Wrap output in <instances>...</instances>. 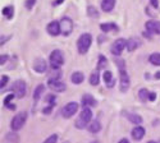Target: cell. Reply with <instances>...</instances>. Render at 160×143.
<instances>
[{"mask_svg": "<svg viewBox=\"0 0 160 143\" xmlns=\"http://www.w3.org/2000/svg\"><path fill=\"white\" fill-rule=\"evenodd\" d=\"M45 92V86L44 84H38L36 88H35V92H33V100L35 101H38L40 97L42 96V93Z\"/></svg>", "mask_w": 160, "mask_h": 143, "instance_id": "cb8c5ba5", "label": "cell"}, {"mask_svg": "<svg viewBox=\"0 0 160 143\" xmlns=\"http://www.w3.org/2000/svg\"><path fill=\"white\" fill-rule=\"evenodd\" d=\"M46 31H48V33L50 35V36H59L60 33H62V31H60V23H59V21H52V22H50L48 26H46Z\"/></svg>", "mask_w": 160, "mask_h": 143, "instance_id": "7c38bea8", "label": "cell"}, {"mask_svg": "<svg viewBox=\"0 0 160 143\" xmlns=\"http://www.w3.org/2000/svg\"><path fill=\"white\" fill-rule=\"evenodd\" d=\"M92 44V36L90 33H82L77 40V50L79 54H86Z\"/></svg>", "mask_w": 160, "mask_h": 143, "instance_id": "3957f363", "label": "cell"}, {"mask_svg": "<svg viewBox=\"0 0 160 143\" xmlns=\"http://www.w3.org/2000/svg\"><path fill=\"white\" fill-rule=\"evenodd\" d=\"M132 138L135 139V141H141L143 137H145V134H146V131H145V128L143 126H141V124L140 125H137V126H135L132 129Z\"/></svg>", "mask_w": 160, "mask_h": 143, "instance_id": "2e32d148", "label": "cell"}, {"mask_svg": "<svg viewBox=\"0 0 160 143\" xmlns=\"http://www.w3.org/2000/svg\"><path fill=\"white\" fill-rule=\"evenodd\" d=\"M48 86L51 91H54V92H64V91L67 89L65 83L62 82L60 79H57V78H49Z\"/></svg>", "mask_w": 160, "mask_h": 143, "instance_id": "30bf717a", "label": "cell"}, {"mask_svg": "<svg viewBox=\"0 0 160 143\" xmlns=\"http://www.w3.org/2000/svg\"><path fill=\"white\" fill-rule=\"evenodd\" d=\"M78 107H79L78 102L72 101V102H69V103H67V105L62 109V116H63L64 119H69V118H72V116L78 111Z\"/></svg>", "mask_w": 160, "mask_h": 143, "instance_id": "52a82bcc", "label": "cell"}, {"mask_svg": "<svg viewBox=\"0 0 160 143\" xmlns=\"http://www.w3.org/2000/svg\"><path fill=\"white\" fill-rule=\"evenodd\" d=\"M52 107H54L52 105H49V106H46L45 109H42V112H44L45 115H48V114H50V112L52 111Z\"/></svg>", "mask_w": 160, "mask_h": 143, "instance_id": "d590c367", "label": "cell"}, {"mask_svg": "<svg viewBox=\"0 0 160 143\" xmlns=\"http://www.w3.org/2000/svg\"><path fill=\"white\" fill-rule=\"evenodd\" d=\"M115 7V0H101V9L105 13H109Z\"/></svg>", "mask_w": 160, "mask_h": 143, "instance_id": "d6986e66", "label": "cell"}, {"mask_svg": "<svg viewBox=\"0 0 160 143\" xmlns=\"http://www.w3.org/2000/svg\"><path fill=\"white\" fill-rule=\"evenodd\" d=\"M91 120H92V110H91V107H83L82 111L79 112L78 119L74 123V126L77 129H85V128L88 126Z\"/></svg>", "mask_w": 160, "mask_h": 143, "instance_id": "7a4b0ae2", "label": "cell"}, {"mask_svg": "<svg viewBox=\"0 0 160 143\" xmlns=\"http://www.w3.org/2000/svg\"><path fill=\"white\" fill-rule=\"evenodd\" d=\"M155 77H156V78H160V72H159V73H156V75H155Z\"/></svg>", "mask_w": 160, "mask_h": 143, "instance_id": "b9f144b4", "label": "cell"}, {"mask_svg": "<svg viewBox=\"0 0 160 143\" xmlns=\"http://www.w3.org/2000/svg\"><path fill=\"white\" fill-rule=\"evenodd\" d=\"M87 14L91 18H96V17H99V12H98V9L95 7H88L87 8Z\"/></svg>", "mask_w": 160, "mask_h": 143, "instance_id": "f546056e", "label": "cell"}, {"mask_svg": "<svg viewBox=\"0 0 160 143\" xmlns=\"http://www.w3.org/2000/svg\"><path fill=\"white\" fill-rule=\"evenodd\" d=\"M87 129H88V132H90V133L96 134V133H99V132L101 131V124H100V122L96 120V119H95V120H91V123L88 124Z\"/></svg>", "mask_w": 160, "mask_h": 143, "instance_id": "ffe728a7", "label": "cell"}, {"mask_svg": "<svg viewBox=\"0 0 160 143\" xmlns=\"http://www.w3.org/2000/svg\"><path fill=\"white\" fill-rule=\"evenodd\" d=\"M49 61H50V65L51 68H55V69H59L63 64H64V55L60 50H54L52 53L50 54V58H49Z\"/></svg>", "mask_w": 160, "mask_h": 143, "instance_id": "5b68a950", "label": "cell"}, {"mask_svg": "<svg viewBox=\"0 0 160 143\" xmlns=\"http://www.w3.org/2000/svg\"><path fill=\"white\" fill-rule=\"evenodd\" d=\"M150 3H151V5L156 9V8H159V2L158 0H150Z\"/></svg>", "mask_w": 160, "mask_h": 143, "instance_id": "f35d334b", "label": "cell"}, {"mask_svg": "<svg viewBox=\"0 0 160 143\" xmlns=\"http://www.w3.org/2000/svg\"><path fill=\"white\" fill-rule=\"evenodd\" d=\"M124 47H127V40L126 38H118V40H115L112 45V54L115 55V56H119L122 53H123V50Z\"/></svg>", "mask_w": 160, "mask_h": 143, "instance_id": "9c48e42d", "label": "cell"}, {"mask_svg": "<svg viewBox=\"0 0 160 143\" xmlns=\"http://www.w3.org/2000/svg\"><path fill=\"white\" fill-rule=\"evenodd\" d=\"M36 4V0H26V8H27L28 10H31L32 8H33V5Z\"/></svg>", "mask_w": 160, "mask_h": 143, "instance_id": "d6a6232c", "label": "cell"}, {"mask_svg": "<svg viewBox=\"0 0 160 143\" xmlns=\"http://www.w3.org/2000/svg\"><path fill=\"white\" fill-rule=\"evenodd\" d=\"M149 61L152 64V65L160 67V53H154L149 56Z\"/></svg>", "mask_w": 160, "mask_h": 143, "instance_id": "484cf974", "label": "cell"}, {"mask_svg": "<svg viewBox=\"0 0 160 143\" xmlns=\"http://www.w3.org/2000/svg\"><path fill=\"white\" fill-rule=\"evenodd\" d=\"M3 14L7 19H13V17H14V7H4L3 8Z\"/></svg>", "mask_w": 160, "mask_h": 143, "instance_id": "d4e9b609", "label": "cell"}, {"mask_svg": "<svg viewBox=\"0 0 160 143\" xmlns=\"http://www.w3.org/2000/svg\"><path fill=\"white\" fill-rule=\"evenodd\" d=\"M12 36H8V37H5V36H2V45H4L5 42H7V40H9Z\"/></svg>", "mask_w": 160, "mask_h": 143, "instance_id": "ab89813d", "label": "cell"}, {"mask_svg": "<svg viewBox=\"0 0 160 143\" xmlns=\"http://www.w3.org/2000/svg\"><path fill=\"white\" fill-rule=\"evenodd\" d=\"M12 91L16 95V98H23L26 96V92H27V84L23 79H18L12 86Z\"/></svg>", "mask_w": 160, "mask_h": 143, "instance_id": "8992f818", "label": "cell"}, {"mask_svg": "<svg viewBox=\"0 0 160 143\" xmlns=\"http://www.w3.org/2000/svg\"><path fill=\"white\" fill-rule=\"evenodd\" d=\"M100 28H101L102 32H110V31L118 32L119 31V27H118L115 23H101L100 24Z\"/></svg>", "mask_w": 160, "mask_h": 143, "instance_id": "44dd1931", "label": "cell"}, {"mask_svg": "<svg viewBox=\"0 0 160 143\" xmlns=\"http://www.w3.org/2000/svg\"><path fill=\"white\" fill-rule=\"evenodd\" d=\"M149 93H150V91H148L146 88H141L138 91V97L142 102H146V101H149Z\"/></svg>", "mask_w": 160, "mask_h": 143, "instance_id": "83f0119b", "label": "cell"}, {"mask_svg": "<svg viewBox=\"0 0 160 143\" xmlns=\"http://www.w3.org/2000/svg\"><path fill=\"white\" fill-rule=\"evenodd\" d=\"M32 68H33V70L36 72V73H45L46 70H48V63L44 60V59H36L35 61H33V65H32Z\"/></svg>", "mask_w": 160, "mask_h": 143, "instance_id": "4fadbf2b", "label": "cell"}, {"mask_svg": "<svg viewBox=\"0 0 160 143\" xmlns=\"http://www.w3.org/2000/svg\"><path fill=\"white\" fill-rule=\"evenodd\" d=\"M58 134L57 133H54V134H52V136H50V137H48L46 139H45V143H55L57 141H58Z\"/></svg>", "mask_w": 160, "mask_h": 143, "instance_id": "1f68e13d", "label": "cell"}, {"mask_svg": "<svg viewBox=\"0 0 160 143\" xmlns=\"http://www.w3.org/2000/svg\"><path fill=\"white\" fill-rule=\"evenodd\" d=\"M8 60H9V56H8V55H2V58H0V64H2V65H4V64H5Z\"/></svg>", "mask_w": 160, "mask_h": 143, "instance_id": "8d00e7d4", "label": "cell"}, {"mask_svg": "<svg viewBox=\"0 0 160 143\" xmlns=\"http://www.w3.org/2000/svg\"><path fill=\"white\" fill-rule=\"evenodd\" d=\"M122 114H123V116H124V118H126L128 122H131L132 124H135V125H140V124L143 122L142 116H140V115H137V114H132V112H128V111H123Z\"/></svg>", "mask_w": 160, "mask_h": 143, "instance_id": "5bb4252c", "label": "cell"}, {"mask_svg": "<svg viewBox=\"0 0 160 143\" xmlns=\"http://www.w3.org/2000/svg\"><path fill=\"white\" fill-rule=\"evenodd\" d=\"M81 103H82L83 107H94V106L98 105V101H96V98L92 96V95L87 93V95H83Z\"/></svg>", "mask_w": 160, "mask_h": 143, "instance_id": "9a60e30c", "label": "cell"}, {"mask_svg": "<svg viewBox=\"0 0 160 143\" xmlns=\"http://www.w3.org/2000/svg\"><path fill=\"white\" fill-rule=\"evenodd\" d=\"M16 97V95L14 93H10V95H8L7 97H5V100H4V105L9 109V110H16V106L14 105H12V103H10V101L13 100V98H14Z\"/></svg>", "mask_w": 160, "mask_h": 143, "instance_id": "f1b7e54d", "label": "cell"}, {"mask_svg": "<svg viewBox=\"0 0 160 143\" xmlns=\"http://www.w3.org/2000/svg\"><path fill=\"white\" fill-rule=\"evenodd\" d=\"M9 82V77L8 75H2V89H4V87L8 84Z\"/></svg>", "mask_w": 160, "mask_h": 143, "instance_id": "836d02e7", "label": "cell"}, {"mask_svg": "<svg viewBox=\"0 0 160 143\" xmlns=\"http://www.w3.org/2000/svg\"><path fill=\"white\" fill-rule=\"evenodd\" d=\"M102 79H104V82L106 83V87H108V88H112V87L114 86V82H115V81L113 79V74H112L110 70H105V72H104Z\"/></svg>", "mask_w": 160, "mask_h": 143, "instance_id": "ac0fdd59", "label": "cell"}, {"mask_svg": "<svg viewBox=\"0 0 160 143\" xmlns=\"http://www.w3.org/2000/svg\"><path fill=\"white\" fill-rule=\"evenodd\" d=\"M114 61L117 64L118 69H119V81H121L119 82V89H121V92L126 93L128 91V88H129V86H131L129 75H128V73L126 70V63L122 59H115Z\"/></svg>", "mask_w": 160, "mask_h": 143, "instance_id": "6da1fadb", "label": "cell"}, {"mask_svg": "<svg viewBox=\"0 0 160 143\" xmlns=\"http://www.w3.org/2000/svg\"><path fill=\"white\" fill-rule=\"evenodd\" d=\"M85 79V74L82 72H73L72 77H71V81L73 84H81Z\"/></svg>", "mask_w": 160, "mask_h": 143, "instance_id": "7402d4cb", "label": "cell"}, {"mask_svg": "<svg viewBox=\"0 0 160 143\" xmlns=\"http://www.w3.org/2000/svg\"><path fill=\"white\" fill-rule=\"evenodd\" d=\"M145 28L151 35H160V22L159 21H148L145 23Z\"/></svg>", "mask_w": 160, "mask_h": 143, "instance_id": "8fae6325", "label": "cell"}, {"mask_svg": "<svg viewBox=\"0 0 160 143\" xmlns=\"http://www.w3.org/2000/svg\"><path fill=\"white\" fill-rule=\"evenodd\" d=\"M88 81H90V84L92 86H98L99 82H100V74H99V69L94 70L91 74H90V78H88Z\"/></svg>", "mask_w": 160, "mask_h": 143, "instance_id": "603a6c76", "label": "cell"}, {"mask_svg": "<svg viewBox=\"0 0 160 143\" xmlns=\"http://www.w3.org/2000/svg\"><path fill=\"white\" fill-rule=\"evenodd\" d=\"M106 65H108V59H106V56L99 55V60H98V67H96V69L101 70V69H104Z\"/></svg>", "mask_w": 160, "mask_h": 143, "instance_id": "4316f807", "label": "cell"}, {"mask_svg": "<svg viewBox=\"0 0 160 143\" xmlns=\"http://www.w3.org/2000/svg\"><path fill=\"white\" fill-rule=\"evenodd\" d=\"M121 142H129L127 138H123V139H121V141H119V143H121Z\"/></svg>", "mask_w": 160, "mask_h": 143, "instance_id": "60d3db41", "label": "cell"}, {"mask_svg": "<svg viewBox=\"0 0 160 143\" xmlns=\"http://www.w3.org/2000/svg\"><path fill=\"white\" fill-rule=\"evenodd\" d=\"M140 46H141V41H140V38H137V37H132V38H129V40H127V50L129 51V53L135 51Z\"/></svg>", "mask_w": 160, "mask_h": 143, "instance_id": "e0dca14e", "label": "cell"}, {"mask_svg": "<svg viewBox=\"0 0 160 143\" xmlns=\"http://www.w3.org/2000/svg\"><path fill=\"white\" fill-rule=\"evenodd\" d=\"M155 100H156V93H155V92H150V93H149V101L152 102V101H155Z\"/></svg>", "mask_w": 160, "mask_h": 143, "instance_id": "74e56055", "label": "cell"}, {"mask_svg": "<svg viewBox=\"0 0 160 143\" xmlns=\"http://www.w3.org/2000/svg\"><path fill=\"white\" fill-rule=\"evenodd\" d=\"M7 139H8V141H19V137L16 136L14 133H10V134L7 136Z\"/></svg>", "mask_w": 160, "mask_h": 143, "instance_id": "e575fe53", "label": "cell"}, {"mask_svg": "<svg viewBox=\"0 0 160 143\" xmlns=\"http://www.w3.org/2000/svg\"><path fill=\"white\" fill-rule=\"evenodd\" d=\"M27 116L28 114L26 112V111H21L18 114H16L14 116H13V119L10 122V128H12V131L13 132H18L21 131V129L23 128L26 120H27Z\"/></svg>", "mask_w": 160, "mask_h": 143, "instance_id": "277c9868", "label": "cell"}, {"mask_svg": "<svg viewBox=\"0 0 160 143\" xmlns=\"http://www.w3.org/2000/svg\"><path fill=\"white\" fill-rule=\"evenodd\" d=\"M46 102L49 103V105L55 106V103H57V97H55L54 95H49V96H46Z\"/></svg>", "mask_w": 160, "mask_h": 143, "instance_id": "4dcf8cb0", "label": "cell"}, {"mask_svg": "<svg viewBox=\"0 0 160 143\" xmlns=\"http://www.w3.org/2000/svg\"><path fill=\"white\" fill-rule=\"evenodd\" d=\"M60 31L63 36H69L73 31V21L69 17H63L60 21Z\"/></svg>", "mask_w": 160, "mask_h": 143, "instance_id": "ba28073f", "label": "cell"}]
</instances>
